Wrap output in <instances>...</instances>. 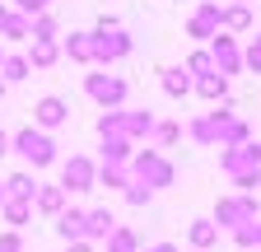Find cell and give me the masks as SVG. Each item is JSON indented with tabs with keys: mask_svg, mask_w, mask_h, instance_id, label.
I'll return each instance as SVG.
<instances>
[{
	"mask_svg": "<svg viewBox=\"0 0 261 252\" xmlns=\"http://www.w3.org/2000/svg\"><path fill=\"white\" fill-rule=\"evenodd\" d=\"M65 201L70 196H65L61 187H38V192H33V210H42V215H61Z\"/></svg>",
	"mask_w": 261,
	"mask_h": 252,
	"instance_id": "5bb4252c",
	"label": "cell"
},
{
	"mask_svg": "<svg viewBox=\"0 0 261 252\" xmlns=\"http://www.w3.org/2000/svg\"><path fill=\"white\" fill-rule=\"evenodd\" d=\"M56 234H61L65 243H80V238H84V210H61V215H56Z\"/></svg>",
	"mask_w": 261,
	"mask_h": 252,
	"instance_id": "9a60e30c",
	"label": "cell"
},
{
	"mask_svg": "<svg viewBox=\"0 0 261 252\" xmlns=\"http://www.w3.org/2000/svg\"><path fill=\"white\" fill-rule=\"evenodd\" d=\"M210 61H215V70H219L224 80L243 70V52H238V42L228 38V33H215V38H210Z\"/></svg>",
	"mask_w": 261,
	"mask_h": 252,
	"instance_id": "ba28073f",
	"label": "cell"
},
{
	"mask_svg": "<svg viewBox=\"0 0 261 252\" xmlns=\"http://www.w3.org/2000/svg\"><path fill=\"white\" fill-rule=\"evenodd\" d=\"M65 252H93V243H84V238L80 243H65Z\"/></svg>",
	"mask_w": 261,
	"mask_h": 252,
	"instance_id": "e575fe53",
	"label": "cell"
},
{
	"mask_svg": "<svg viewBox=\"0 0 261 252\" xmlns=\"http://www.w3.org/2000/svg\"><path fill=\"white\" fill-rule=\"evenodd\" d=\"M187 75H196V80H201V75H215V61H210V52H191V61H187V66H182Z\"/></svg>",
	"mask_w": 261,
	"mask_h": 252,
	"instance_id": "f546056e",
	"label": "cell"
},
{
	"mask_svg": "<svg viewBox=\"0 0 261 252\" xmlns=\"http://www.w3.org/2000/svg\"><path fill=\"white\" fill-rule=\"evenodd\" d=\"M28 61L23 56H5V61H0V80H5V84H14V80H28Z\"/></svg>",
	"mask_w": 261,
	"mask_h": 252,
	"instance_id": "4316f807",
	"label": "cell"
},
{
	"mask_svg": "<svg viewBox=\"0 0 261 252\" xmlns=\"http://www.w3.org/2000/svg\"><path fill=\"white\" fill-rule=\"evenodd\" d=\"M126 201L140 210V206H149V201H154V192H149V187H140V182H130V187H126Z\"/></svg>",
	"mask_w": 261,
	"mask_h": 252,
	"instance_id": "4dcf8cb0",
	"label": "cell"
},
{
	"mask_svg": "<svg viewBox=\"0 0 261 252\" xmlns=\"http://www.w3.org/2000/svg\"><path fill=\"white\" fill-rule=\"evenodd\" d=\"M0 201H5V182H0Z\"/></svg>",
	"mask_w": 261,
	"mask_h": 252,
	"instance_id": "ab89813d",
	"label": "cell"
},
{
	"mask_svg": "<svg viewBox=\"0 0 261 252\" xmlns=\"http://www.w3.org/2000/svg\"><path fill=\"white\" fill-rule=\"evenodd\" d=\"M233 243L243 247V252H261V219H252V224H243V229H233Z\"/></svg>",
	"mask_w": 261,
	"mask_h": 252,
	"instance_id": "484cf974",
	"label": "cell"
},
{
	"mask_svg": "<svg viewBox=\"0 0 261 252\" xmlns=\"http://www.w3.org/2000/svg\"><path fill=\"white\" fill-rule=\"evenodd\" d=\"M243 66H252V70L261 75V33H256V38L247 42V52H243Z\"/></svg>",
	"mask_w": 261,
	"mask_h": 252,
	"instance_id": "1f68e13d",
	"label": "cell"
},
{
	"mask_svg": "<svg viewBox=\"0 0 261 252\" xmlns=\"http://www.w3.org/2000/svg\"><path fill=\"white\" fill-rule=\"evenodd\" d=\"M252 219H261V215H256V196H252V192L224 196V201L215 206V229H243V224H252Z\"/></svg>",
	"mask_w": 261,
	"mask_h": 252,
	"instance_id": "277c9868",
	"label": "cell"
},
{
	"mask_svg": "<svg viewBox=\"0 0 261 252\" xmlns=\"http://www.w3.org/2000/svg\"><path fill=\"white\" fill-rule=\"evenodd\" d=\"M0 61H5V52H0Z\"/></svg>",
	"mask_w": 261,
	"mask_h": 252,
	"instance_id": "7bdbcfd3",
	"label": "cell"
},
{
	"mask_svg": "<svg viewBox=\"0 0 261 252\" xmlns=\"http://www.w3.org/2000/svg\"><path fill=\"white\" fill-rule=\"evenodd\" d=\"M65 56L70 61H93V33H70L65 38Z\"/></svg>",
	"mask_w": 261,
	"mask_h": 252,
	"instance_id": "7402d4cb",
	"label": "cell"
},
{
	"mask_svg": "<svg viewBox=\"0 0 261 252\" xmlns=\"http://www.w3.org/2000/svg\"><path fill=\"white\" fill-rule=\"evenodd\" d=\"M219 168L233 178L243 192H252V187H261V145L247 140V145H233V149H224L219 154Z\"/></svg>",
	"mask_w": 261,
	"mask_h": 252,
	"instance_id": "6da1fadb",
	"label": "cell"
},
{
	"mask_svg": "<svg viewBox=\"0 0 261 252\" xmlns=\"http://www.w3.org/2000/svg\"><path fill=\"white\" fill-rule=\"evenodd\" d=\"M0 252H23V238H19V229L0 234Z\"/></svg>",
	"mask_w": 261,
	"mask_h": 252,
	"instance_id": "836d02e7",
	"label": "cell"
},
{
	"mask_svg": "<svg viewBox=\"0 0 261 252\" xmlns=\"http://www.w3.org/2000/svg\"><path fill=\"white\" fill-rule=\"evenodd\" d=\"M196 93L210 98V103H215V98H228V80H224L219 70H215V75H201V80H196Z\"/></svg>",
	"mask_w": 261,
	"mask_h": 252,
	"instance_id": "44dd1931",
	"label": "cell"
},
{
	"mask_svg": "<svg viewBox=\"0 0 261 252\" xmlns=\"http://www.w3.org/2000/svg\"><path fill=\"white\" fill-rule=\"evenodd\" d=\"M0 33H5V38H28V19L23 14H10V23L0 28Z\"/></svg>",
	"mask_w": 261,
	"mask_h": 252,
	"instance_id": "d6a6232c",
	"label": "cell"
},
{
	"mask_svg": "<svg viewBox=\"0 0 261 252\" xmlns=\"http://www.w3.org/2000/svg\"><path fill=\"white\" fill-rule=\"evenodd\" d=\"M47 5H51V0H33V10H38V14H42V10H47Z\"/></svg>",
	"mask_w": 261,
	"mask_h": 252,
	"instance_id": "74e56055",
	"label": "cell"
},
{
	"mask_svg": "<svg viewBox=\"0 0 261 252\" xmlns=\"http://www.w3.org/2000/svg\"><path fill=\"white\" fill-rule=\"evenodd\" d=\"M0 210H5V219L19 229V224H28V215H33V201H19V196H5L0 201Z\"/></svg>",
	"mask_w": 261,
	"mask_h": 252,
	"instance_id": "603a6c76",
	"label": "cell"
},
{
	"mask_svg": "<svg viewBox=\"0 0 261 252\" xmlns=\"http://www.w3.org/2000/svg\"><path fill=\"white\" fill-rule=\"evenodd\" d=\"M126 52H130V38L121 28L117 33H93V61H121Z\"/></svg>",
	"mask_w": 261,
	"mask_h": 252,
	"instance_id": "30bf717a",
	"label": "cell"
},
{
	"mask_svg": "<svg viewBox=\"0 0 261 252\" xmlns=\"http://www.w3.org/2000/svg\"><path fill=\"white\" fill-rule=\"evenodd\" d=\"M0 93H5V80H0Z\"/></svg>",
	"mask_w": 261,
	"mask_h": 252,
	"instance_id": "60d3db41",
	"label": "cell"
},
{
	"mask_svg": "<svg viewBox=\"0 0 261 252\" xmlns=\"http://www.w3.org/2000/svg\"><path fill=\"white\" fill-rule=\"evenodd\" d=\"M93 187H98V168H93V159L70 154V159L61 164V192L70 196V192H93Z\"/></svg>",
	"mask_w": 261,
	"mask_h": 252,
	"instance_id": "5b68a950",
	"label": "cell"
},
{
	"mask_svg": "<svg viewBox=\"0 0 261 252\" xmlns=\"http://www.w3.org/2000/svg\"><path fill=\"white\" fill-rule=\"evenodd\" d=\"M103 252H140V238H136V234H130V229H121V224H117Z\"/></svg>",
	"mask_w": 261,
	"mask_h": 252,
	"instance_id": "d4e9b609",
	"label": "cell"
},
{
	"mask_svg": "<svg viewBox=\"0 0 261 252\" xmlns=\"http://www.w3.org/2000/svg\"><path fill=\"white\" fill-rule=\"evenodd\" d=\"M70 121V103L61 98V93H47V98H38V108H33V126L38 131H56V126Z\"/></svg>",
	"mask_w": 261,
	"mask_h": 252,
	"instance_id": "52a82bcc",
	"label": "cell"
},
{
	"mask_svg": "<svg viewBox=\"0 0 261 252\" xmlns=\"http://www.w3.org/2000/svg\"><path fill=\"white\" fill-rule=\"evenodd\" d=\"M238 5H247V0H238Z\"/></svg>",
	"mask_w": 261,
	"mask_h": 252,
	"instance_id": "b9f144b4",
	"label": "cell"
},
{
	"mask_svg": "<svg viewBox=\"0 0 261 252\" xmlns=\"http://www.w3.org/2000/svg\"><path fill=\"white\" fill-rule=\"evenodd\" d=\"M112 229H117V219H112V210H84V243H108L112 238Z\"/></svg>",
	"mask_w": 261,
	"mask_h": 252,
	"instance_id": "8fae6325",
	"label": "cell"
},
{
	"mask_svg": "<svg viewBox=\"0 0 261 252\" xmlns=\"http://www.w3.org/2000/svg\"><path fill=\"white\" fill-rule=\"evenodd\" d=\"M224 117H233V108H215V112H205V117H196L187 131H191V140H201V145H219V121Z\"/></svg>",
	"mask_w": 261,
	"mask_h": 252,
	"instance_id": "9c48e42d",
	"label": "cell"
},
{
	"mask_svg": "<svg viewBox=\"0 0 261 252\" xmlns=\"http://www.w3.org/2000/svg\"><path fill=\"white\" fill-rule=\"evenodd\" d=\"M10 154H19L33 168H47V164H56V140L47 131H38V126H23V131L10 136Z\"/></svg>",
	"mask_w": 261,
	"mask_h": 252,
	"instance_id": "7a4b0ae2",
	"label": "cell"
},
{
	"mask_svg": "<svg viewBox=\"0 0 261 252\" xmlns=\"http://www.w3.org/2000/svg\"><path fill=\"white\" fill-rule=\"evenodd\" d=\"M140 252H177L173 243H154V247H140Z\"/></svg>",
	"mask_w": 261,
	"mask_h": 252,
	"instance_id": "d590c367",
	"label": "cell"
},
{
	"mask_svg": "<svg viewBox=\"0 0 261 252\" xmlns=\"http://www.w3.org/2000/svg\"><path fill=\"white\" fill-rule=\"evenodd\" d=\"M33 192H38V182H33V173H10V178H5V196L33 201Z\"/></svg>",
	"mask_w": 261,
	"mask_h": 252,
	"instance_id": "ffe728a7",
	"label": "cell"
},
{
	"mask_svg": "<svg viewBox=\"0 0 261 252\" xmlns=\"http://www.w3.org/2000/svg\"><path fill=\"white\" fill-rule=\"evenodd\" d=\"M84 93H89L93 103H103L108 112H117L126 103V80L121 75H89L84 80Z\"/></svg>",
	"mask_w": 261,
	"mask_h": 252,
	"instance_id": "8992f818",
	"label": "cell"
},
{
	"mask_svg": "<svg viewBox=\"0 0 261 252\" xmlns=\"http://www.w3.org/2000/svg\"><path fill=\"white\" fill-rule=\"evenodd\" d=\"M149 136H154L163 149H168V145H177V140H182V126H177V121H154V131H149Z\"/></svg>",
	"mask_w": 261,
	"mask_h": 252,
	"instance_id": "f1b7e54d",
	"label": "cell"
},
{
	"mask_svg": "<svg viewBox=\"0 0 261 252\" xmlns=\"http://www.w3.org/2000/svg\"><path fill=\"white\" fill-rule=\"evenodd\" d=\"M219 28H228V33H243V28H252V10H247V5H228V10H219Z\"/></svg>",
	"mask_w": 261,
	"mask_h": 252,
	"instance_id": "ac0fdd59",
	"label": "cell"
},
{
	"mask_svg": "<svg viewBox=\"0 0 261 252\" xmlns=\"http://www.w3.org/2000/svg\"><path fill=\"white\" fill-rule=\"evenodd\" d=\"M130 173H136V182H140V187H149V192H163V187H173V164L163 159V154H154V149L136 154V159H130Z\"/></svg>",
	"mask_w": 261,
	"mask_h": 252,
	"instance_id": "3957f363",
	"label": "cell"
},
{
	"mask_svg": "<svg viewBox=\"0 0 261 252\" xmlns=\"http://www.w3.org/2000/svg\"><path fill=\"white\" fill-rule=\"evenodd\" d=\"M98 187H130V168L126 164H103L98 168Z\"/></svg>",
	"mask_w": 261,
	"mask_h": 252,
	"instance_id": "cb8c5ba5",
	"label": "cell"
},
{
	"mask_svg": "<svg viewBox=\"0 0 261 252\" xmlns=\"http://www.w3.org/2000/svg\"><path fill=\"white\" fill-rule=\"evenodd\" d=\"M219 145H224V149L247 145V121H243V117H224V121H219Z\"/></svg>",
	"mask_w": 261,
	"mask_h": 252,
	"instance_id": "2e32d148",
	"label": "cell"
},
{
	"mask_svg": "<svg viewBox=\"0 0 261 252\" xmlns=\"http://www.w3.org/2000/svg\"><path fill=\"white\" fill-rule=\"evenodd\" d=\"M154 131V117L149 112H126V136L136 140V136H149Z\"/></svg>",
	"mask_w": 261,
	"mask_h": 252,
	"instance_id": "83f0119b",
	"label": "cell"
},
{
	"mask_svg": "<svg viewBox=\"0 0 261 252\" xmlns=\"http://www.w3.org/2000/svg\"><path fill=\"white\" fill-rule=\"evenodd\" d=\"M215 243H219L215 219H196V224H191V252H210Z\"/></svg>",
	"mask_w": 261,
	"mask_h": 252,
	"instance_id": "e0dca14e",
	"label": "cell"
},
{
	"mask_svg": "<svg viewBox=\"0 0 261 252\" xmlns=\"http://www.w3.org/2000/svg\"><path fill=\"white\" fill-rule=\"evenodd\" d=\"M187 33L191 38H215L219 33V5H215V0H205V5L187 19Z\"/></svg>",
	"mask_w": 261,
	"mask_h": 252,
	"instance_id": "7c38bea8",
	"label": "cell"
},
{
	"mask_svg": "<svg viewBox=\"0 0 261 252\" xmlns=\"http://www.w3.org/2000/svg\"><path fill=\"white\" fill-rule=\"evenodd\" d=\"M10 154V131H0V159Z\"/></svg>",
	"mask_w": 261,
	"mask_h": 252,
	"instance_id": "8d00e7d4",
	"label": "cell"
},
{
	"mask_svg": "<svg viewBox=\"0 0 261 252\" xmlns=\"http://www.w3.org/2000/svg\"><path fill=\"white\" fill-rule=\"evenodd\" d=\"M28 66H38V70H47V66H56L61 61V47H56V38H33V47H28Z\"/></svg>",
	"mask_w": 261,
	"mask_h": 252,
	"instance_id": "4fadbf2b",
	"label": "cell"
},
{
	"mask_svg": "<svg viewBox=\"0 0 261 252\" xmlns=\"http://www.w3.org/2000/svg\"><path fill=\"white\" fill-rule=\"evenodd\" d=\"M5 23H10V10H5V5H0V28H5Z\"/></svg>",
	"mask_w": 261,
	"mask_h": 252,
	"instance_id": "f35d334b",
	"label": "cell"
},
{
	"mask_svg": "<svg viewBox=\"0 0 261 252\" xmlns=\"http://www.w3.org/2000/svg\"><path fill=\"white\" fill-rule=\"evenodd\" d=\"M163 93H168V98H182V93H191V75H187L182 66H168V70H163Z\"/></svg>",
	"mask_w": 261,
	"mask_h": 252,
	"instance_id": "d6986e66",
	"label": "cell"
}]
</instances>
